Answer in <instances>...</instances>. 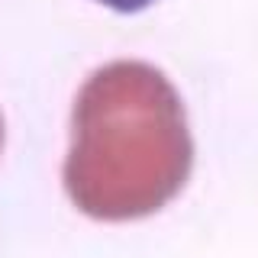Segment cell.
<instances>
[{
	"label": "cell",
	"instance_id": "2",
	"mask_svg": "<svg viewBox=\"0 0 258 258\" xmlns=\"http://www.w3.org/2000/svg\"><path fill=\"white\" fill-rule=\"evenodd\" d=\"M97 4L110 7V10H116V13H139L145 7H152L155 0H97Z\"/></svg>",
	"mask_w": 258,
	"mask_h": 258
},
{
	"label": "cell",
	"instance_id": "1",
	"mask_svg": "<svg viewBox=\"0 0 258 258\" xmlns=\"http://www.w3.org/2000/svg\"><path fill=\"white\" fill-rule=\"evenodd\" d=\"M194 168L181 94L161 68L116 58L84 78L71 107L61 181L84 216L126 223L158 213Z\"/></svg>",
	"mask_w": 258,
	"mask_h": 258
},
{
	"label": "cell",
	"instance_id": "3",
	"mask_svg": "<svg viewBox=\"0 0 258 258\" xmlns=\"http://www.w3.org/2000/svg\"><path fill=\"white\" fill-rule=\"evenodd\" d=\"M0 149H4V116H0Z\"/></svg>",
	"mask_w": 258,
	"mask_h": 258
}]
</instances>
